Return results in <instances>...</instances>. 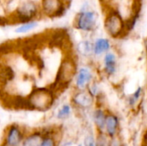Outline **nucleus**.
I'll return each mask as SVG.
<instances>
[{
	"label": "nucleus",
	"mask_w": 147,
	"mask_h": 146,
	"mask_svg": "<svg viewBox=\"0 0 147 146\" xmlns=\"http://www.w3.org/2000/svg\"><path fill=\"white\" fill-rule=\"evenodd\" d=\"M77 74L78 71L75 60L70 56L65 58L59 67L55 81L53 84V89L51 90L53 92L54 95L59 90L63 91L68 87L73 78L77 77Z\"/></svg>",
	"instance_id": "f257e3e1"
},
{
	"label": "nucleus",
	"mask_w": 147,
	"mask_h": 146,
	"mask_svg": "<svg viewBox=\"0 0 147 146\" xmlns=\"http://www.w3.org/2000/svg\"><path fill=\"white\" fill-rule=\"evenodd\" d=\"M27 97L30 110H37L41 112L49 110L53 107L55 100V95L53 92L46 88L35 89L32 90Z\"/></svg>",
	"instance_id": "f03ea898"
},
{
	"label": "nucleus",
	"mask_w": 147,
	"mask_h": 146,
	"mask_svg": "<svg viewBox=\"0 0 147 146\" xmlns=\"http://www.w3.org/2000/svg\"><path fill=\"white\" fill-rule=\"evenodd\" d=\"M126 27L123 18L117 11H110L105 19V29L113 38L121 36L125 32Z\"/></svg>",
	"instance_id": "7ed1b4c3"
},
{
	"label": "nucleus",
	"mask_w": 147,
	"mask_h": 146,
	"mask_svg": "<svg viewBox=\"0 0 147 146\" xmlns=\"http://www.w3.org/2000/svg\"><path fill=\"white\" fill-rule=\"evenodd\" d=\"M37 13V4L34 1L28 0L18 6L17 9L16 10V17L19 22L26 23L28 22H32V19L36 16Z\"/></svg>",
	"instance_id": "20e7f679"
},
{
	"label": "nucleus",
	"mask_w": 147,
	"mask_h": 146,
	"mask_svg": "<svg viewBox=\"0 0 147 146\" xmlns=\"http://www.w3.org/2000/svg\"><path fill=\"white\" fill-rule=\"evenodd\" d=\"M96 15L94 11H81L76 17L75 27L82 31L89 32L95 28L96 24Z\"/></svg>",
	"instance_id": "39448f33"
},
{
	"label": "nucleus",
	"mask_w": 147,
	"mask_h": 146,
	"mask_svg": "<svg viewBox=\"0 0 147 146\" xmlns=\"http://www.w3.org/2000/svg\"><path fill=\"white\" fill-rule=\"evenodd\" d=\"M23 132L21 127L16 125H11L8 127L4 136V145L19 146L24 140Z\"/></svg>",
	"instance_id": "423d86ee"
},
{
	"label": "nucleus",
	"mask_w": 147,
	"mask_h": 146,
	"mask_svg": "<svg viewBox=\"0 0 147 146\" xmlns=\"http://www.w3.org/2000/svg\"><path fill=\"white\" fill-rule=\"evenodd\" d=\"M41 9L47 16H59L64 11V4L61 0H42Z\"/></svg>",
	"instance_id": "0eeeda50"
},
{
	"label": "nucleus",
	"mask_w": 147,
	"mask_h": 146,
	"mask_svg": "<svg viewBox=\"0 0 147 146\" xmlns=\"http://www.w3.org/2000/svg\"><path fill=\"white\" fill-rule=\"evenodd\" d=\"M92 81V73L87 67L80 68L76 77V87L78 90H85Z\"/></svg>",
	"instance_id": "6e6552de"
},
{
	"label": "nucleus",
	"mask_w": 147,
	"mask_h": 146,
	"mask_svg": "<svg viewBox=\"0 0 147 146\" xmlns=\"http://www.w3.org/2000/svg\"><path fill=\"white\" fill-rule=\"evenodd\" d=\"M93 102L94 96L89 91L78 90L72 96V102L81 108H90L93 104Z\"/></svg>",
	"instance_id": "1a4fd4ad"
},
{
	"label": "nucleus",
	"mask_w": 147,
	"mask_h": 146,
	"mask_svg": "<svg viewBox=\"0 0 147 146\" xmlns=\"http://www.w3.org/2000/svg\"><path fill=\"white\" fill-rule=\"evenodd\" d=\"M118 127H119V120H118V118L113 114H107L106 127H105L107 135L109 138H114L117 134Z\"/></svg>",
	"instance_id": "9d476101"
},
{
	"label": "nucleus",
	"mask_w": 147,
	"mask_h": 146,
	"mask_svg": "<svg viewBox=\"0 0 147 146\" xmlns=\"http://www.w3.org/2000/svg\"><path fill=\"white\" fill-rule=\"evenodd\" d=\"M104 71L108 76H112L116 71V56L115 53L109 52L104 56Z\"/></svg>",
	"instance_id": "9b49d317"
},
{
	"label": "nucleus",
	"mask_w": 147,
	"mask_h": 146,
	"mask_svg": "<svg viewBox=\"0 0 147 146\" xmlns=\"http://www.w3.org/2000/svg\"><path fill=\"white\" fill-rule=\"evenodd\" d=\"M110 48V42L108 39L98 38L94 43V54L100 56L103 53L109 52Z\"/></svg>",
	"instance_id": "f8f14e48"
},
{
	"label": "nucleus",
	"mask_w": 147,
	"mask_h": 146,
	"mask_svg": "<svg viewBox=\"0 0 147 146\" xmlns=\"http://www.w3.org/2000/svg\"><path fill=\"white\" fill-rule=\"evenodd\" d=\"M106 119H107V114H105L103 110L96 109L94 112L93 120H94L95 125H96V126L99 133H103V130H105Z\"/></svg>",
	"instance_id": "ddd939ff"
},
{
	"label": "nucleus",
	"mask_w": 147,
	"mask_h": 146,
	"mask_svg": "<svg viewBox=\"0 0 147 146\" xmlns=\"http://www.w3.org/2000/svg\"><path fill=\"white\" fill-rule=\"evenodd\" d=\"M43 136L44 135H42V132H34L24 139V140L22 143V146H40Z\"/></svg>",
	"instance_id": "4468645a"
},
{
	"label": "nucleus",
	"mask_w": 147,
	"mask_h": 146,
	"mask_svg": "<svg viewBox=\"0 0 147 146\" xmlns=\"http://www.w3.org/2000/svg\"><path fill=\"white\" fill-rule=\"evenodd\" d=\"M16 77L14 69L9 65L2 66L1 68V82L3 84L9 83Z\"/></svg>",
	"instance_id": "2eb2a0df"
},
{
	"label": "nucleus",
	"mask_w": 147,
	"mask_h": 146,
	"mask_svg": "<svg viewBox=\"0 0 147 146\" xmlns=\"http://www.w3.org/2000/svg\"><path fill=\"white\" fill-rule=\"evenodd\" d=\"M78 51L81 55L88 57L92 52L94 53V45L88 40H83L78 44Z\"/></svg>",
	"instance_id": "dca6fc26"
},
{
	"label": "nucleus",
	"mask_w": 147,
	"mask_h": 146,
	"mask_svg": "<svg viewBox=\"0 0 147 146\" xmlns=\"http://www.w3.org/2000/svg\"><path fill=\"white\" fill-rule=\"evenodd\" d=\"M38 23L34 21L32 22H28L26 23H22V25H20L19 27H17L16 28V33L17 34H23V33H27L30 30H33L34 28H35L37 27Z\"/></svg>",
	"instance_id": "f3484780"
},
{
	"label": "nucleus",
	"mask_w": 147,
	"mask_h": 146,
	"mask_svg": "<svg viewBox=\"0 0 147 146\" xmlns=\"http://www.w3.org/2000/svg\"><path fill=\"white\" fill-rule=\"evenodd\" d=\"M71 114V108L68 104H65L61 107V108L57 113L58 119H65L70 116Z\"/></svg>",
	"instance_id": "a211bd4d"
},
{
	"label": "nucleus",
	"mask_w": 147,
	"mask_h": 146,
	"mask_svg": "<svg viewBox=\"0 0 147 146\" xmlns=\"http://www.w3.org/2000/svg\"><path fill=\"white\" fill-rule=\"evenodd\" d=\"M109 136L103 133H99L96 137V146H110L111 142L108 140Z\"/></svg>",
	"instance_id": "6ab92c4d"
},
{
	"label": "nucleus",
	"mask_w": 147,
	"mask_h": 146,
	"mask_svg": "<svg viewBox=\"0 0 147 146\" xmlns=\"http://www.w3.org/2000/svg\"><path fill=\"white\" fill-rule=\"evenodd\" d=\"M40 146H56V140L53 136L46 134L43 136Z\"/></svg>",
	"instance_id": "aec40b11"
},
{
	"label": "nucleus",
	"mask_w": 147,
	"mask_h": 146,
	"mask_svg": "<svg viewBox=\"0 0 147 146\" xmlns=\"http://www.w3.org/2000/svg\"><path fill=\"white\" fill-rule=\"evenodd\" d=\"M141 93H142V88H139L136 89V91L129 97V104L131 106H134L136 104V102L139 101V99L140 98V96H141Z\"/></svg>",
	"instance_id": "412c9836"
},
{
	"label": "nucleus",
	"mask_w": 147,
	"mask_h": 146,
	"mask_svg": "<svg viewBox=\"0 0 147 146\" xmlns=\"http://www.w3.org/2000/svg\"><path fill=\"white\" fill-rule=\"evenodd\" d=\"M84 146H96V140L94 136L91 134H88L84 139Z\"/></svg>",
	"instance_id": "4be33fe9"
},
{
	"label": "nucleus",
	"mask_w": 147,
	"mask_h": 146,
	"mask_svg": "<svg viewBox=\"0 0 147 146\" xmlns=\"http://www.w3.org/2000/svg\"><path fill=\"white\" fill-rule=\"evenodd\" d=\"M78 146H81V145H78Z\"/></svg>",
	"instance_id": "5701e85b"
}]
</instances>
